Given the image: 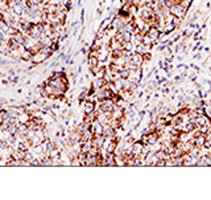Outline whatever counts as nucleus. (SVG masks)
<instances>
[{"label":"nucleus","mask_w":211,"mask_h":200,"mask_svg":"<svg viewBox=\"0 0 211 200\" xmlns=\"http://www.w3.org/2000/svg\"><path fill=\"white\" fill-rule=\"evenodd\" d=\"M27 33H28V36H29L30 38L34 40V41H40V38H41V36H42V33L40 32V29H38V27H37V24H34V23H33V25L27 31Z\"/></svg>","instance_id":"1"},{"label":"nucleus","mask_w":211,"mask_h":200,"mask_svg":"<svg viewBox=\"0 0 211 200\" xmlns=\"http://www.w3.org/2000/svg\"><path fill=\"white\" fill-rule=\"evenodd\" d=\"M46 58H48L46 54H44L42 52H38V53H34V54L32 56V62L36 64V65H38V64H41L42 61H45Z\"/></svg>","instance_id":"2"},{"label":"nucleus","mask_w":211,"mask_h":200,"mask_svg":"<svg viewBox=\"0 0 211 200\" xmlns=\"http://www.w3.org/2000/svg\"><path fill=\"white\" fill-rule=\"evenodd\" d=\"M34 40L33 38H30L29 36H25L24 37V41H23V48L25 49V50H32V48L34 47Z\"/></svg>","instance_id":"3"},{"label":"nucleus","mask_w":211,"mask_h":200,"mask_svg":"<svg viewBox=\"0 0 211 200\" xmlns=\"http://www.w3.org/2000/svg\"><path fill=\"white\" fill-rule=\"evenodd\" d=\"M7 44H8V48L12 50V52H15V50H18L21 47H23V45H21V44H18L17 41H16V40L13 38V37H9L8 38V41H7Z\"/></svg>","instance_id":"4"},{"label":"nucleus","mask_w":211,"mask_h":200,"mask_svg":"<svg viewBox=\"0 0 211 200\" xmlns=\"http://www.w3.org/2000/svg\"><path fill=\"white\" fill-rule=\"evenodd\" d=\"M84 114L86 115H90L94 113V109H95V104L92 101H84Z\"/></svg>","instance_id":"5"},{"label":"nucleus","mask_w":211,"mask_h":200,"mask_svg":"<svg viewBox=\"0 0 211 200\" xmlns=\"http://www.w3.org/2000/svg\"><path fill=\"white\" fill-rule=\"evenodd\" d=\"M44 148H45V152H46V154H49V152L57 150L55 143L52 142V141H49V139H46V141H45V143H44Z\"/></svg>","instance_id":"6"},{"label":"nucleus","mask_w":211,"mask_h":200,"mask_svg":"<svg viewBox=\"0 0 211 200\" xmlns=\"http://www.w3.org/2000/svg\"><path fill=\"white\" fill-rule=\"evenodd\" d=\"M34 159V156H33V154L29 151V150H27L25 152H24V156H23V161L27 163V164H30L32 163V161Z\"/></svg>","instance_id":"7"},{"label":"nucleus","mask_w":211,"mask_h":200,"mask_svg":"<svg viewBox=\"0 0 211 200\" xmlns=\"http://www.w3.org/2000/svg\"><path fill=\"white\" fill-rule=\"evenodd\" d=\"M32 56H33V53L30 52V50H25L24 53H21V60H24V61H29V60H32Z\"/></svg>","instance_id":"8"},{"label":"nucleus","mask_w":211,"mask_h":200,"mask_svg":"<svg viewBox=\"0 0 211 200\" xmlns=\"http://www.w3.org/2000/svg\"><path fill=\"white\" fill-rule=\"evenodd\" d=\"M12 37H13V38L16 40V41H17L18 44H21V45H23V41H24V37H25V36H24L23 33H21L20 31H18V32H17L16 35H15V36H12Z\"/></svg>","instance_id":"9"},{"label":"nucleus","mask_w":211,"mask_h":200,"mask_svg":"<svg viewBox=\"0 0 211 200\" xmlns=\"http://www.w3.org/2000/svg\"><path fill=\"white\" fill-rule=\"evenodd\" d=\"M5 141L8 142V145H9V146L15 145V143H16V134H9V133H8V136H7V139H5Z\"/></svg>","instance_id":"10"},{"label":"nucleus","mask_w":211,"mask_h":200,"mask_svg":"<svg viewBox=\"0 0 211 200\" xmlns=\"http://www.w3.org/2000/svg\"><path fill=\"white\" fill-rule=\"evenodd\" d=\"M172 13L176 15V16H179V15H182V8L181 7H172Z\"/></svg>","instance_id":"11"},{"label":"nucleus","mask_w":211,"mask_h":200,"mask_svg":"<svg viewBox=\"0 0 211 200\" xmlns=\"http://www.w3.org/2000/svg\"><path fill=\"white\" fill-rule=\"evenodd\" d=\"M89 64H90V66H91V68L96 66V64H98V60L95 58V56H90V58H89Z\"/></svg>","instance_id":"12"},{"label":"nucleus","mask_w":211,"mask_h":200,"mask_svg":"<svg viewBox=\"0 0 211 200\" xmlns=\"http://www.w3.org/2000/svg\"><path fill=\"white\" fill-rule=\"evenodd\" d=\"M132 61L133 62H136V64H140L141 62V57H140V54H135V56H132Z\"/></svg>","instance_id":"13"},{"label":"nucleus","mask_w":211,"mask_h":200,"mask_svg":"<svg viewBox=\"0 0 211 200\" xmlns=\"http://www.w3.org/2000/svg\"><path fill=\"white\" fill-rule=\"evenodd\" d=\"M95 85H96V86H94V88H100V89H102V86L104 85V79H102V78L96 79V81H95Z\"/></svg>","instance_id":"14"},{"label":"nucleus","mask_w":211,"mask_h":200,"mask_svg":"<svg viewBox=\"0 0 211 200\" xmlns=\"http://www.w3.org/2000/svg\"><path fill=\"white\" fill-rule=\"evenodd\" d=\"M149 36H151V38H157V36H158V32H157V29H151V32H149Z\"/></svg>","instance_id":"15"},{"label":"nucleus","mask_w":211,"mask_h":200,"mask_svg":"<svg viewBox=\"0 0 211 200\" xmlns=\"http://www.w3.org/2000/svg\"><path fill=\"white\" fill-rule=\"evenodd\" d=\"M148 142H149V145H154V143L157 142L156 135H151V136H149V141H148Z\"/></svg>","instance_id":"16"},{"label":"nucleus","mask_w":211,"mask_h":200,"mask_svg":"<svg viewBox=\"0 0 211 200\" xmlns=\"http://www.w3.org/2000/svg\"><path fill=\"white\" fill-rule=\"evenodd\" d=\"M120 76H121V78H128L129 72L128 70H123V72H120Z\"/></svg>","instance_id":"17"},{"label":"nucleus","mask_w":211,"mask_h":200,"mask_svg":"<svg viewBox=\"0 0 211 200\" xmlns=\"http://www.w3.org/2000/svg\"><path fill=\"white\" fill-rule=\"evenodd\" d=\"M194 129H195V125H194V123H190V125L186 126V130H187V131H193Z\"/></svg>","instance_id":"18"},{"label":"nucleus","mask_w":211,"mask_h":200,"mask_svg":"<svg viewBox=\"0 0 211 200\" xmlns=\"http://www.w3.org/2000/svg\"><path fill=\"white\" fill-rule=\"evenodd\" d=\"M112 56H114V57H120V56H121V50H119V49L116 50V49H115V50L112 52Z\"/></svg>","instance_id":"19"},{"label":"nucleus","mask_w":211,"mask_h":200,"mask_svg":"<svg viewBox=\"0 0 211 200\" xmlns=\"http://www.w3.org/2000/svg\"><path fill=\"white\" fill-rule=\"evenodd\" d=\"M83 99H86V92H84V93H80V95H79V102H80V104H83Z\"/></svg>","instance_id":"20"},{"label":"nucleus","mask_w":211,"mask_h":200,"mask_svg":"<svg viewBox=\"0 0 211 200\" xmlns=\"http://www.w3.org/2000/svg\"><path fill=\"white\" fill-rule=\"evenodd\" d=\"M3 40H5V32L0 29V41H3Z\"/></svg>","instance_id":"21"},{"label":"nucleus","mask_w":211,"mask_h":200,"mask_svg":"<svg viewBox=\"0 0 211 200\" xmlns=\"http://www.w3.org/2000/svg\"><path fill=\"white\" fill-rule=\"evenodd\" d=\"M202 143H203V136H198V138H197V145L201 146Z\"/></svg>","instance_id":"22"},{"label":"nucleus","mask_w":211,"mask_h":200,"mask_svg":"<svg viewBox=\"0 0 211 200\" xmlns=\"http://www.w3.org/2000/svg\"><path fill=\"white\" fill-rule=\"evenodd\" d=\"M83 21H84V9L80 11V23H83Z\"/></svg>","instance_id":"23"},{"label":"nucleus","mask_w":211,"mask_h":200,"mask_svg":"<svg viewBox=\"0 0 211 200\" xmlns=\"http://www.w3.org/2000/svg\"><path fill=\"white\" fill-rule=\"evenodd\" d=\"M198 123H199V125H204V123H206L204 118H198Z\"/></svg>","instance_id":"24"},{"label":"nucleus","mask_w":211,"mask_h":200,"mask_svg":"<svg viewBox=\"0 0 211 200\" xmlns=\"http://www.w3.org/2000/svg\"><path fill=\"white\" fill-rule=\"evenodd\" d=\"M33 2H34V3H37V4H42V3L45 2V0H33Z\"/></svg>","instance_id":"25"},{"label":"nucleus","mask_w":211,"mask_h":200,"mask_svg":"<svg viewBox=\"0 0 211 200\" xmlns=\"http://www.w3.org/2000/svg\"><path fill=\"white\" fill-rule=\"evenodd\" d=\"M2 84H3V85H7V84H8V81H7V79H3V81H2Z\"/></svg>","instance_id":"26"},{"label":"nucleus","mask_w":211,"mask_h":200,"mask_svg":"<svg viewBox=\"0 0 211 200\" xmlns=\"http://www.w3.org/2000/svg\"><path fill=\"white\" fill-rule=\"evenodd\" d=\"M129 2H131V3H133V4H135V3H136V2H137V0H129Z\"/></svg>","instance_id":"27"},{"label":"nucleus","mask_w":211,"mask_h":200,"mask_svg":"<svg viewBox=\"0 0 211 200\" xmlns=\"http://www.w3.org/2000/svg\"><path fill=\"white\" fill-rule=\"evenodd\" d=\"M0 84H2V81H0Z\"/></svg>","instance_id":"28"}]
</instances>
